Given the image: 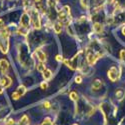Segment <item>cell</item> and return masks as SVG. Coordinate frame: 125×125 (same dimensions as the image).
I'll list each match as a JSON object with an SVG mask.
<instances>
[{
    "label": "cell",
    "instance_id": "cb8c5ba5",
    "mask_svg": "<svg viewBox=\"0 0 125 125\" xmlns=\"http://www.w3.org/2000/svg\"><path fill=\"white\" fill-rule=\"evenodd\" d=\"M34 1H35L37 4H39V3H41V1H42V0H34Z\"/></svg>",
    "mask_w": 125,
    "mask_h": 125
},
{
    "label": "cell",
    "instance_id": "9c48e42d",
    "mask_svg": "<svg viewBox=\"0 0 125 125\" xmlns=\"http://www.w3.org/2000/svg\"><path fill=\"white\" fill-rule=\"evenodd\" d=\"M53 28H54V31L56 33H60L61 32V29H62V24L61 23H55L54 26H53Z\"/></svg>",
    "mask_w": 125,
    "mask_h": 125
},
{
    "label": "cell",
    "instance_id": "e0dca14e",
    "mask_svg": "<svg viewBox=\"0 0 125 125\" xmlns=\"http://www.w3.org/2000/svg\"><path fill=\"white\" fill-rule=\"evenodd\" d=\"M120 57H121V59H125V50L124 49L120 51Z\"/></svg>",
    "mask_w": 125,
    "mask_h": 125
},
{
    "label": "cell",
    "instance_id": "6da1fadb",
    "mask_svg": "<svg viewBox=\"0 0 125 125\" xmlns=\"http://www.w3.org/2000/svg\"><path fill=\"white\" fill-rule=\"evenodd\" d=\"M31 16H30V19L32 21V24L34 26V28L36 29H39L40 28V17H39V14L36 10H31Z\"/></svg>",
    "mask_w": 125,
    "mask_h": 125
},
{
    "label": "cell",
    "instance_id": "4fadbf2b",
    "mask_svg": "<svg viewBox=\"0 0 125 125\" xmlns=\"http://www.w3.org/2000/svg\"><path fill=\"white\" fill-rule=\"evenodd\" d=\"M41 125H53V123H52V121H51V119L50 118H45L44 119V121H43V123L41 124Z\"/></svg>",
    "mask_w": 125,
    "mask_h": 125
},
{
    "label": "cell",
    "instance_id": "484cf974",
    "mask_svg": "<svg viewBox=\"0 0 125 125\" xmlns=\"http://www.w3.org/2000/svg\"><path fill=\"white\" fill-rule=\"evenodd\" d=\"M2 91H3V90H2V88H1V86H0V93H2Z\"/></svg>",
    "mask_w": 125,
    "mask_h": 125
},
{
    "label": "cell",
    "instance_id": "44dd1931",
    "mask_svg": "<svg viewBox=\"0 0 125 125\" xmlns=\"http://www.w3.org/2000/svg\"><path fill=\"white\" fill-rule=\"evenodd\" d=\"M12 124H14V120L13 119H9V121L6 123V125H12Z\"/></svg>",
    "mask_w": 125,
    "mask_h": 125
},
{
    "label": "cell",
    "instance_id": "4316f807",
    "mask_svg": "<svg viewBox=\"0 0 125 125\" xmlns=\"http://www.w3.org/2000/svg\"><path fill=\"white\" fill-rule=\"evenodd\" d=\"M74 125H77V124H74Z\"/></svg>",
    "mask_w": 125,
    "mask_h": 125
},
{
    "label": "cell",
    "instance_id": "ba28073f",
    "mask_svg": "<svg viewBox=\"0 0 125 125\" xmlns=\"http://www.w3.org/2000/svg\"><path fill=\"white\" fill-rule=\"evenodd\" d=\"M93 30L96 33H101L102 32V25L100 23H94V25H93Z\"/></svg>",
    "mask_w": 125,
    "mask_h": 125
},
{
    "label": "cell",
    "instance_id": "5bb4252c",
    "mask_svg": "<svg viewBox=\"0 0 125 125\" xmlns=\"http://www.w3.org/2000/svg\"><path fill=\"white\" fill-rule=\"evenodd\" d=\"M70 98H71V99H72L73 101H77V100H78V96H77L76 92H71V93H70Z\"/></svg>",
    "mask_w": 125,
    "mask_h": 125
},
{
    "label": "cell",
    "instance_id": "603a6c76",
    "mask_svg": "<svg viewBox=\"0 0 125 125\" xmlns=\"http://www.w3.org/2000/svg\"><path fill=\"white\" fill-rule=\"evenodd\" d=\"M56 60H57V61H62V57L60 55H57L56 56Z\"/></svg>",
    "mask_w": 125,
    "mask_h": 125
},
{
    "label": "cell",
    "instance_id": "ffe728a7",
    "mask_svg": "<svg viewBox=\"0 0 125 125\" xmlns=\"http://www.w3.org/2000/svg\"><path fill=\"white\" fill-rule=\"evenodd\" d=\"M4 28H5V26L3 24V21L0 19V29H4Z\"/></svg>",
    "mask_w": 125,
    "mask_h": 125
},
{
    "label": "cell",
    "instance_id": "8fae6325",
    "mask_svg": "<svg viewBox=\"0 0 125 125\" xmlns=\"http://www.w3.org/2000/svg\"><path fill=\"white\" fill-rule=\"evenodd\" d=\"M25 91H26V89H25L24 86H19V87H18V89H17V92L19 93L20 96L23 95V94L25 93Z\"/></svg>",
    "mask_w": 125,
    "mask_h": 125
},
{
    "label": "cell",
    "instance_id": "8992f818",
    "mask_svg": "<svg viewBox=\"0 0 125 125\" xmlns=\"http://www.w3.org/2000/svg\"><path fill=\"white\" fill-rule=\"evenodd\" d=\"M36 53H37V57H38V59L40 60V62H43L46 60V56H45V53L42 52L40 50V49H37L36 50Z\"/></svg>",
    "mask_w": 125,
    "mask_h": 125
},
{
    "label": "cell",
    "instance_id": "7c38bea8",
    "mask_svg": "<svg viewBox=\"0 0 125 125\" xmlns=\"http://www.w3.org/2000/svg\"><path fill=\"white\" fill-rule=\"evenodd\" d=\"M37 70H38L39 72H43L45 70V65L43 63H39L38 65H37Z\"/></svg>",
    "mask_w": 125,
    "mask_h": 125
},
{
    "label": "cell",
    "instance_id": "d4e9b609",
    "mask_svg": "<svg viewBox=\"0 0 125 125\" xmlns=\"http://www.w3.org/2000/svg\"><path fill=\"white\" fill-rule=\"evenodd\" d=\"M122 32H123V34H125V27H123V29H122Z\"/></svg>",
    "mask_w": 125,
    "mask_h": 125
},
{
    "label": "cell",
    "instance_id": "ac0fdd59",
    "mask_svg": "<svg viewBox=\"0 0 125 125\" xmlns=\"http://www.w3.org/2000/svg\"><path fill=\"white\" fill-rule=\"evenodd\" d=\"M75 81H76V83H80L82 81V78L81 76H77L76 78H75Z\"/></svg>",
    "mask_w": 125,
    "mask_h": 125
},
{
    "label": "cell",
    "instance_id": "277c9868",
    "mask_svg": "<svg viewBox=\"0 0 125 125\" xmlns=\"http://www.w3.org/2000/svg\"><path fill=\"white\" fill-rule=\"evenodd\" d=\"M9 68V63L5 59H0V69L3 74H6Z\"/></svg>",
    "mask_w": 125,
    "mask_h": 125
},
{
    "label": "cell",
    "instance_id": "7a4b0ae2",
    "mask_svg": "<svg viewBox=\"0 0 125 125\" xmlns=\"http://www.w3.org/2000/svg\"><path fill=\"white\" fill-rule=\"evenodd\" d=\"M108 77L110 79L111 81H116L117 79L119 78V75H120V72L119 70L117 69L116 67H111L110 69L108 70Z\"/></svg>",
    "mask_w": 125,
    "mask_h": 125
},
{
    "label": "cell",
    "instance_id": "30bf717a",
    "mask_svg": "<svg viewBox=\"0 0 125 125\" xmlns=\"http://www.w3.org/2000/svg\"><path fill=\"white\" fill-rule=\"evenodd\" d=\"M101 84H102V83H101V81L99 80V79H96V80L93 82L92 87H93L94 89H96V90H97V89H99L100 87H101Z\"/></svg>",
    "mask_w": 125,
    "mask_h": 125
},
{
    "label": "cell",
    "instance_id": "52a82bcc",
    "mask_svg": "<svg viewBox=\"0 0 125 125\" xmlns=\"http://www.w3.org/2000/svg\"><path fill=\"white\" fill-rule=\"evenodd\" d=\"M42 73H43V77L45 80H49V79L52 77V72L49 69H45Z\"/></svg>",
    "mask_w": 125,
    "mask_h": 125
},
{
    "label": "cell",
    "instance_id": "2e32d148",
    "mask_svg": "<svg viewBox=\"0 0 125 125\" xmlns=\"http://www.w3.org/2000/svg\"><path fill=\"white\" fill-rule=\"evenodd\" d=\"M19 93H18L17 91H15V92H13L12 93V98H13V99H15V100H17L18 99V98H19Z\"/></svg>",
    "mask_w": 125,
    "mask_h": 125
},
{
    "label": "cell",
    "instance_id": "3957f363",
    "mask_svg": "<svg viewBox=\"0 0 125 125\" xmlns=\"http://www.w3.org/2000/svg\"><path fill=\"white\" fill-rule=\"evenodd\" d=\"M30 21H31V19H30V16H28L26 13H24L21 16V18H20V24H21L22 27H24V28L28 27Z\"/></svg>",
    "mask_w": 125,
    "mask_h": 125
},
{
    "label": "cell",
    "instance_id": "5b68a950",
    "mask_svg": "<svg viewBox=\"0 0 125 125\" xmlns=\"http://www.w3.org/2000/svg\"><path fill=\"white\" fill-rule=\"evenodd\" d=\"M0 83H1V85L3 87H5V88H8V87L11 85V83H12V81H11V78L8 77V76H5L1 78V80H0Z\"/></svg>",
    "mask_w": 125,
    "mask_h": 125
},
{
    "label": "cell",
    "instance_id": "9a60e30c",
    "mask_svg": "<svg viewBox=\"0 0 125 125\" xmlns=\"http://www.w3.org/2000/svg\"><path fill=\"white\" fill-rule=\"evenodd\" d=\"M116 95H117V97H118L119 99H121V98L123 97V95H124V92L122 91V90H118V91L116 92Z\"/></svg>",
    "mask_w": 125,
    "mask_h": 125
},
{
    "label": "cell",
    "instance_id": "7402d4cb",
    "mask_svg": "<svg viewBox=\"0 0 125 125\" xmlns=\"http://www.w3.org/2000/svg\"><path fill=\"white\" fill-rule=\"evenodd\" d=\"M46 87H47V84H46V83H41V88H42V89H45V88H46Z\"/></svg>",
    "mask_w": 125,
    "mask_h": 125
},
{
    "label": "cell",
    "instance_id": "d6986e66",
    "mask_svg": "<svg viewBox=\"0 0 125 125\" xmlns=\"http://www.w3.org/2000/svg\"><path fill=\"white\" fill-rule=\"evenodd\" d=\"M44 107H46V108H49V107H50V103H49V102L48 101H46V102H44Z\"/></svg>",
    "mask_w": 125,
    "mask_h": 125
}]
</instances>
